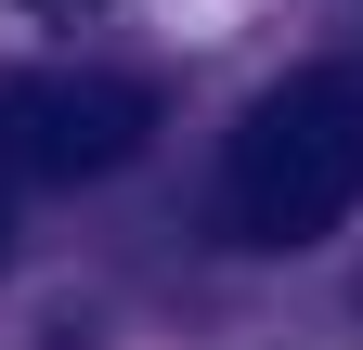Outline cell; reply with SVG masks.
Listing matches in <instances>:
<instances>
[{"instance_id": "obj_4", "label": "cell", "mask_w": 363, "mask_h": 350, "mask_svg": "<svg viewBox=\"0 0 363 350\" xmlns=\"http://www.w3.org/2000/svg\"><path fill=\"white\" fill-rule=\"evenodd\" d=\"M39 13H65V0H39Z\"/></svg>"}, {"instance_id": "obj_3", "label": "cell", "mask_w": 363, "mask_h": 350, "mask_svg": "<svg viewBox=\"0 0 363 350\" xmlns=\"http://www.w3.org/2000/svg\"><path fill=\"white\" fill-rule=\"evenodd\" d=\"M0 273H13V208H0Z\"/></svg>"}, {"instance_id": "obj_1", "label": "cell", "mask_w": 363, "mask_h": 350, "mask_svg": "<svg viewBox=\"0 0 363 350\" xmlns=\"http://www.w3.org/2000/svg\"><path fill=\"white\" fill-rule=\"evenodd\" d=\"M363 208V65H298L234 117L220 221L247 247H311Z\"/></svg>"}, {"instance_id": "obj_2", "label": "cell", "mask_w": 363, "mask_h": 350, "mask_svg": "<svg viewBox=\"0 0 363 350\" xmlns=\"http://www.w3.org/2000/svg\"><path fill=\"white\" fill-rule=\"evenodd\" d=\"M156 143V91L143 78H0V169L13 182H104Z\"/></svg>"}]
</instances>
